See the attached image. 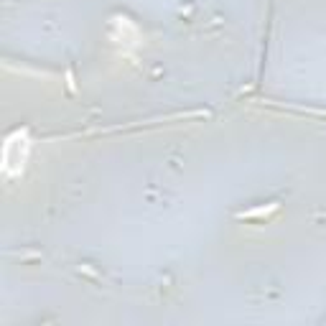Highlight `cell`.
<instances>
[{
	"label": "cell",
	"instance_id": "cell-1",
	"mask_svg": "<svg viewBox=\"0 0 326 326\" xmlns=\"http://www.w3.org/2000/svg\"><path fill=\"white\" fill-rule=\"evenodd\" d=\"M275 206H278V204H270V206H265V209H253V212H245V214H240V217H242V219H245V217H247V219H250V217H262V214L273 212Z\"/></svg>",
	"mask_w": 326,
	"mask_h": 326
}]
</instances>
